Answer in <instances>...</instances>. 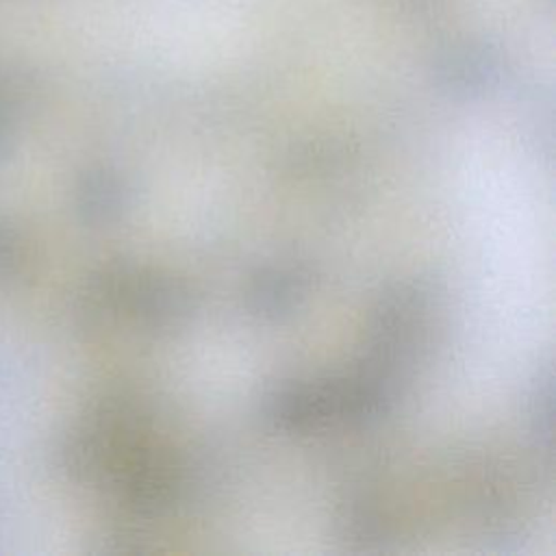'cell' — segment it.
Here are the masks:
<instances>
[{"mask_svg": "<svg viewBox=\"0 0 556 556\" xmlns=\"http://www.w3.org/2000/svg\"><path fill=\"white\" fill-rule=\"evenodd\" d=\"M306 289V276L293 267H271L261 271L250 287V306L261 315H280L295 306Z\"/></svg>", "mask_w": 556, "mask_h": 556, "instance_id": "cell-1", "label": "cell"}]
</instances>
